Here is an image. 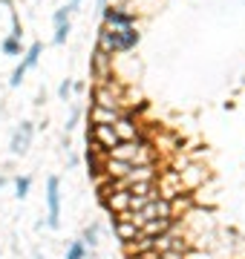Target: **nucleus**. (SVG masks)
I'll return each mask as SVG.
<instances>
[{
	"instance_id": "obj_1",
	"label": "nucleus",
	"mask_w": 245,
	"mask_h": 259,
	"mask_svg": "<svg viewBox=\"0 0 245 259\" xmlns=\"http://www.w3.org/2000/svg\"><path fill=\"white\" fill-rule=\"evenodd\" d=\"M136 44H139V32H136V26H130V29L101 26L98 29V44H95V47H101L104 52H110V55H124V52L136 49Z\"/></svg>"
},
{
	"instance_id": "obj_2",
	"label": "nucleus",
	"mask_w": 245,
	"mask_h": 259,
	"mask_svg": "<svg viewBox=\"0 0 245 259\" xmlns=\"http://www.w3.org/2000/svg\"><path fill=\"white\" fill-rule=\"evenodd\" d=\"M107 156L121 158V161H130V164H153L156 161V150L147 139H133V141H118Z\"/></svg>"
},
{
	"instance_id": "obj_3",
	"label": "nucleus",
	"mask_w": 245,
	"mask_h": 259,
	"mask_svg": "<svg viewBox=\"0 0 245 259\" xmlns=\"http://www.w3.org/2000/svg\"><path fill=\"white\" fill-rule=\"evenodd\" d=\"M47 228L58 231L61 228V179H47Z\"/></svg>"
},
{
	"instance_id": "obj_4",
	"label": "nucleus",
	"mask_w": 245,
	"mask_h": 259,
	"mask_svg": "<svg viewBox=\"0 0 245 259\" xmlns=\"http://www.w3.org/2000/svg\"><path fill=\"white\" fill-rule=\"evenodd\" d=\"M87 144L95 150H101V153H110L118 144V136H115L113 124H90V130H87Z\"/></svg>"
},
{
	"instance_id": "obj_5",
	"label": "nucleus",
	"mask_w": 245,
	"mask_h": 259,
	"mask_svg": "<svg viewBox=\"0 0 245 259\" xmlns=\"http://www.w3.org/2000/svg\"><path fill=\"white\" fill-rule=\"evenodd\" d=\"M93 104H101V107H115L121 110L124 104V95H121V87L113 81H98V87L93 90Z\"/></svg>"
},
{
	"instance_id": "obj_6",
	"label": "nucleus",
	"mask_w": 245,
	"mask_h": 259,
	"mask_svg": "<svg viewBox=\"0 0 245 259\" xmlns=\"http://www.w3.org/2000/svg\"><path fill=\"white\" fill-rule=\"evenodd\" d=\"M104 26L110 29H130L136 26V15L127 12V3H115V6H104Z\"/></svg>"
},
{
	"instance_id": "obj_7",
	"label": "nucleus",
	"mask_w": 245,
	"mask_h": 259,
	"mask_svg": "<svg viewBox=\"0 0 245 259\" xmlns=\"http://www.w3.org/2000/svg\"><path fill=\"white\" fill-rule=\"evenodd\" d=\"M153 250L156 253H165V250H176V253H188L190 250V242L182 236V233H176L173 228L165 233H159V236H153Z\"/></svg>"
},
{
	"instance_id": "obj_8",
	"label": "nucleus",
	"mask_w": 245,
	"mask_h": 259,
	"mask_svg": "<svg viewBox=\"0 0 245 259\" xmlns=\"http://www.w3.org/2000/svg\"><path fill=\"white\" fill-rule=\"evenodd\" d=\"M32 136H35V124H32V121H20V127L15 130L12 144H9L12 156H26L29 144H32Z\"/></svg>"
},
{
	"instance_id": "obj_9",
	"label": "nucleus",
	"mask_w": 245,
	"mask_h": 259,
	"mask_svg": "<svg viewBox=\"0 0 245 259\" xmlns=\"http://www.w3.org/2000/svg\"><path fill=\"white\" fill-rule=\"evenodd\" d=\"M90 72H93L98 81H110V75H113V55L104 52L101 47H95L93 61H90Z\"/></svg>"
},
{
	"instance_id": "obj_10",
	"label": "nucleus",
	"mask_w": 245,
	"mask_h": 259,
	"mask_svg": "<svg viewBox=\"0 0 245 259\" xmlns=\"http://www.w3.org/2000/svg\"><path fill=\"white\" fill-rule=\"evenodd\" d=\"M113 130H115V136H118V141L142 139V127H139V121L133 118V115H127V112H121V115L115 118Z\"/></svg>"
},
{
	"instance_id": "obj_11",
	"label": "nucleus",
	"mask_w": 245,
	"mask_h": 259,
	"mask_svg": "<svg viewBox=\"0 0 245 259\" xmlns=\"http://www.w3.org/2000/svg\"><path fill=\"white\" fill-rule=\"evenodd\" d=\"M118 115H121V110H115V107H101V104L90 107V124H115Z\"/></svg>"
},
{
	"instance_id": "obj_12",
	"label": "nucleus",
	"mask_w": 245,
	"mask_h": 259,
	"mask_svg": "<svg viewBox=\"0 0 245 259\" xmlns=\"http://www.w3.org/2000/svg\"><path fill=\"white\" fill-rule=\"evenodd\" d=\"M176 225V219H170V216H161V219H150V222H144L142 228H139V233L142 236H159V233L170 231Z\"/></svg>"
},
{
	"instance_id": "obj_13",
	"label": "nucleus",
	"mask_w": 245,
	"mask_h": 259,
	"mask_svg": "<svg viewBox=\"0 0 245 259\" xmlns=\"http://www.w3.org/2000/svg\"><path fill=\"white\" fill-rule=\"evenodd\" d=\"M115 236H118V239H121V245L124 242H133V239H139V236H142V233H139V225H133L130 219H118V216H115Z\"/></svg>"
},
{
	"instance_id": "obj_14",
	"label": "nucleus",
	"mask_w": 245,
	"mask_h": 259,
	"mask_svg": "<svg viewBox=\"0 0 245 259\" xmlns=\"http://www.w3.org/2000/svg\"><path fill=\"white\" fill-rule=\"evenodd\" d=\"M40 55H44V44H40V40H35V44H32V47H29L26 52H23V64H26V69L38 66Z\"/></svg>"
},
{
	"instance_id": "obj_15",
	"label": "nucleus",
	"mask_w": 245,
	"mask_h": 259,
	"mask_svg": "<svg viewBox=\"0 0 245 259\" xmlns=\"http://www.w3.org/2000/svg\"><path fill=\"white\" fill-rule=\"evenodd\" d=\"M0 49H3V55H9V58H15V55H23V47H20V40L18 37H3V44H0Z\"/></svg>"
},
{
	"instance_id": "obj_16",
	"label": "nucleus",
	"mask_w": 245,
	"mask_h": 259,
	"mask_svg": "<svg viewBox=\"0 0 245 259\" xmlns=\"http://www.w3.org/2000/svg\"><path fill=\"white\" fill-rule=\"evenodd\" d=\"M87 256V245L81 239L69 242V248H66V259H84Z\"/></svg>"
},
{
	"instance_id": "obj_17",
	"label": "nucleus",
	"mask_w": 245,
	"mask_h": 259,
	"mask_svg": "<svg viewBox=\"0 0 245 259\" xmlns=\"http://www.w3.org/2000/svg\"><path fill=\"white\" fill-rule=\"evenodd\" d=\"M29 187H32V179H29V176H18V179H15V196H18V199H26Z\"/></svg>"
},
{
	"instance_id": "obj_18",
	"label": "nucleus",
	"mask_w": 245,
	"mask_h": 259,
	"mask_svg": "<svg viewBox=\"0 0 245 259\" xmlns=\"http://www.w3.org/2000/svg\"><path fill=\"white\" fill-rule=\"evenodd\" d=\"M69 32H72V26H69V20H64V23H55V37H52V40H55L58 47H61V44H66V37H69Z\"/></svg>"
},
{
	"instance_id": "obj_19",
	"label": "nucleus",
	"mask_w": 245,
	"mask_h": 259,
	"mask_svg": "<svg viewBox=\"0 0 245 259\" xmlns=\"http://www.w3.org/2000/svg\"><path fill=\"white\" fill-rule=\"evenodd\" d=\"M98 231H101L98 225H90V228L84 231V236H81V242H84L87 248H95V245H98Z\"/></svg>"
},
{
	"instance_id": "obj_20",
	"label": "nucleus",
	"mask_w": 245,
	"mask_h": 259,
	"mask_svg": "<svg viewBox=\"0 0 245 259\" xmlns=\"http://www.w3.org/2000/svg\"><path fill=\"white\" fill-rule=\"evenodd\" d=\"M75 9H78V6H72V3H66V6L55 9V15H52V23H64V20H69V15H72Z\"/></svg>"
},
{
	"instance_id": "obj_21",
	"label": "nucleus",
	"mask_w": 245,
	"mask_h": 259,
	"mask_svg": "<svg viewBox=\"0 0 245 259\" xmlns=\"http://www.w3.org/2000/svg\"><path fill=\"white\" fill-rule=\"evenodd\" d=\"M23 75H26V64L20 61V64L15 66V72H12V78H9V87H20V83H23Z\"/></svg>"
},
{
	"instance_id": "obj_22",
	"label": "nucleus",
	"mask_w": 245,
	"mask_h": 259,
	"mask_svg": "<svg viewBox=\"0 0 245 259\" xmlns=\"http://www.w3.org/2000/svg\"><path fill=\"white\" fill-rule=\"evenodd\" d=\"M58 98H61V101H69V98H72V81H69V78L58 87Z\"/></svg>"
},
{
	"instance_id": "obj_23",
	"label": "nucleus",
	"mask_w": 245,
	"mask_h": 259,
	"mask_svg": "<svg viewBox=\"0 0 245 259\" xmlns=\"http://www.w3.org/2000/svg\"><path fill=\"white\" fill-rule=\"evenodd\" d=\"M104 6H110V0H98V12H104Z\"/></svg>"
},
{
	"instance_id": "obj_24",
	"label": "nucleus",
	"mask_w": 245,
	"mask_h": 259,
	"mask_svg": "<svg viewBox=\"0 0 245 259\" xmlns=\"http://www.w3.org/2000/svg\"><path fill=\"white\" fill-rule=\"evenodd\" d=\"M6 182H9V179H6V176H0V190H3V187H6Z\"/></svg>"
},
{
	"instance_id": "obj_25",
	"label": "nucleus",
	"mask_w": 245,
	"mask_h": 259,
	"mask_svg": "<svg viewBox=\"0 0 245 259\" xmlns=\"http://www.w3.org/2000/svg\"><path fill=\"white\" fill-rule=\"evenodd\" d=\"M69 3H72V6H78V3H81V0H69Z\"/></svg>"
},
{
	"instance_id": "obj_26",
	"label": "nucleus",
	"mask_w": 245,
	"mask_h": 259,
	"mask_svg": "<svg viewBox=\"0 0 245 259\" xmlns=\"http://www.w3.org/2000/svg\"><path fill=\"white\" fill-rule=\"evenodd\" d=\"M113 3H127V0H113Z\"/></svg>"
},
{
	"instance_id": "obj_27",
	"label": "nucleus",
	"mask_w": 245,
	"mask_h": 259,
	"mask_svg": "<svg viewBox=\"0 0 245 259\" xmlns=\"http://www.w3.org/2000/svg\"><path fill=\"white\" fill-rule=\"evenodd\" d=\"M35 259H44V256H40V253H38V256H35Z\"/></svg>"
}]
</instances>
